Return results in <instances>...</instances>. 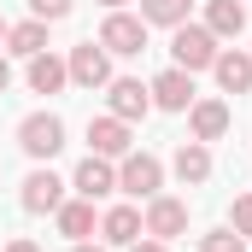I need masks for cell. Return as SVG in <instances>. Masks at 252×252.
I'll list each match as a JSON object with an SVG mask.
<instances>
[{"mask_svg":"<svg viewBox=\"0 0 252 252\" xmlns=\"http://www.w3.org/2000/svg\"><path fill=\"white\" fill-rule=\"evenodd\" d=\"M217 53H223V47H217V35H211V30H205V24H176V35H170V59H176V70H211V64H217Z\"/></svg>","mask_w":252,"mask_h":252,"instance_id":"1","label":"cell"},{"mask_svg":"<svg viewBox=\"0 0 252 252\" xmlns=\"http://www.w3.org/2000/svg\"><path fill=\"white\" fill-rule=\"evenodd\" d=\"M158 188H164V164H158L153 153H124V158H118V193L153 199Z\"/></svg>","mask_w":252,"mask_h":252,"instance_id":"2","label":"cell"},{"mask_svg":"<svg viewBox=\"0 0 252 252\" xmlns=\"http://www.w3.org/2000/svg\"><path fill=\"white\" fill-rule=\"evenodd\" d=\"M18 147L30 153V158H53L64 147V124L53 118V112H30L24 124H18Z\"/></svg>","mask_w":252,"mask_h":252,"instance_id":"3","label":"cell"},{"mask_svg":"<svg viewBox=\"0 0 252 252\" xmlns=\"http://www.w3.org/2000/svg\"><path fill=\"white\" fill-rule=\"evenodd\" d=\"M100 47L118 53V59H135V53L147 47V24L129 18V12H106V24H100Z\"/></svg>","mask_w":252,"mask_h":252,"instance_id":"4","label":"cell"},{"mask_svg":"<svg viewBox=\"0 0 252 252\" xmlns=\"http://www.w3.org/2000/svg\"><path fill=\"white\" fill-rule=\"evenodd\" d=\"M64 70H70L76 88H106V82H112V53H106L100 41H82V47H70Z\"/></svg>","mask_w":252,"mask_h":252,"instance_id":"5","label":"cell"},{"mask_svg":"<svg viewBox=\"0 0 252 252\" xmlns=\"http://www.w3.org/2000/svg\"><path fill=\"white\" fill-rule=\"evenodd\" d=\"M106 106H112V118L135 124V118H147V112H153V88H147V82H135V76H112V82H106Z\"/></svg>","mask_w":252,"mask_h":252,"instance_id":"6","label":"cell"},{"mask_svg":"<svg viewBox=\"0 0 252 252\" xmlns=\"http://www.w3.org/2000/svg\"><path fill=\"white\" fill-rule=\"evenodd\" d=\"M141 229H147L153 241H176V235L188 229V205H182V199H170V193H153V199H147Z\"/></svg>","mask_w":252,"mask_h":252,"instance_id":"7","label":"cell"},{"mask_svg":"<svg viewBox=\"0 0 252 252\" xmlns=\"http://www.w3.org/2000/svg\"><path fill=\"white\" fill-rule=\"evenodd\" d=\"M70 188L82 193V199H106V193H118V164H112V158H100V153H88V158L76 164Z\"/></svg>","mask_w":252,"mask_h":252,"instance_id":"8","label":"cell"},{"mask_svg":"<svg viewBox=\"0 0 252 252\" xmlns=\"http://www.w3.org/2000/svg\"><path fill=\"white\" fill-rule=\"evenodd\" d=\"M147 88H153V106H158V112H188V106H193V76H188V70H176V64L158 70Z\"/></svg>","mask_w":252,"mask_h":252,"instance_id":"9","label":"cell"},{"mask_svg":"<svg viewBox=\"0 0 252 252\" xmlns=\"http://www.w3.org/2000/svg\"><path fill=\"white\" fill-rule=\"evenodd\" d=\"M88 147L100 153V158H124V153H135V141H129V124L124 118H88Z\"/></svg>","mask_w":252,"mask_h":252,"instance_id":"10","label":"cell"},{"mask_svg":"<svg viewBox=\"0 0 252 252\" xmlns=\"http://www.w3.org/2000/svg\"><path fill=\"white\" fill-rule=\"evenodd\" d=\"M18 199H24V211H35V217H41V211H59L64 205V182L53 176V170H30Z\"/></svg>","mask_w":252,"mask_h":252,"instance_id":"11","label":"cell"},{"mask_svg":"<svg viewBox=\"0 0 252 252\" xmlns=\"http://www.w3.org/2000/svg\"><path fill=\"white\" fill-rule=\"evenodd\" d=\"M141 235H147V229H141V211H135V205H112V211L100 217V241H106V247H135Z\"/></svg>","mask_w":252,"mask_h":252,"instance_id":"12","label":"cell"},{"mask_svg":"<svg viewBox=\"0 0 252 252\" xmlns=\"http://www.w3.org/2000/svg\"><path fill=\"white\" fill-rule=\"evenodd\" d=\"M188 124H193V141H223L229 135V106L223 100H193Z\"/></svg>","mask_w":252,"mask_h":252,"instance_id":"13","label":"cell"},{"mask_svg":"<svg viewBox=\"0 0 252 252\" xmlns=\"http://www.w3.org/2000/svg\"><path fill=\"white\" fill-rule=\"evenodd\" d=\"M211 76H217V88L223 94H247L252 88V53H217V64H211Z\"/></svg>","mask_w":252,"mask_h":252,"instance_id":"14","label":"cell"},{"mask_svg":"<svg viewBox=\"0 0 252 252\" xmlns=\"http://www.w3.org/2000/svg\"><path fill=\"white\" fill-rule=\"evenodd\" d=\"M176 176H182L188 188L211 182V147H205V141H182V147H176Z\"/></svg>","mask_w":252,"mask_h":252,"instance_id":"15","label":"cell"},{"mask_svg":"<svg viewBox=\"0 0 252 252\" xmlns=\"http://www.w3.org/2000/svg\"><path fill=\"white\" fill-rule=\"evenodd\" d=\"M53 217H59L64 241H88V235H94V199H64Z\"/></svg>","mask_w":252,"mask_h":252,"instance_id":"16","label":"cell"},{"mask_svg":"<svg viewBox=\"0 0 252 252\" xmlns=\"http://www.w3.org/2000/svg\"><path fill=\"white\" fill-rule=\"evenodd\" d=\"M6 53H18V59H35V53H47V24H41V18H30V24H12V30H6Z\"/></svg>","mask_w":252,"mask_h":252,"instance_id":"17","label":"cell"},{"mask_svg":"<svg viewBox=\"0 0 252 252\" xmlns=\"http://www.w3.org/2000/svg\"><path fill=\"white\" fill-rule=\"evenodd\" d=\"M205 30H211L217 41H223V35H241V30H247V6H241V0H211V6H205Z\"/></svg>","mask_w":252,"mask_h":252,"instance_id":"18","label":"cell"},{"mask_svg":"<svg viewBox=\"0 0 252 252\" xmlns=\"http://www.w3.org/2000/svg\"><path fill=\"white\" fill-rule=\"evenodd\" d=\"M64 82H70L64 59H53V53H35V59H30V88H35V94H59Z\"/></svg>","mask_w":252,"mask_h":252,"instance_id":"19","label":"cell"},{"mask_svg":"<svg viewBox=\"0 0 252 252\" xmlns=\"http://www.w3.org/2000/svg\"><path fill=\"white\" fill-rule=\"evenodd\" d=\"M141 24L176 30V24H188V0H141Z\"/></svg>","mask_w":252,"mask_h":252,"instance_id":"20","label":"cell"},{"mask_svg":"<svg viewBox=\"0 0 252 252\" xmlns=\"http://www.w3.org/2000/svg\"><path fill=\"white\" fill-rule=\"evenodd\" d=\"M199 252H247V241L235 229H211V235H199Z\"/></svg>","mask_w":252,"mask_h":252,"instance_id":"21","label":"cell"},{"mask_svg":"<svg viewBox=\"0 0 252 252\" xmlns=\"http://www.w3.org/2000/svg\"><path fill=\"white\" fill-rule=\"evenodd\" d=\"M70 6H76V0H30V12H35L41 24H59V18H70Z\"/></svg>","mask_w":252,"mask_h":252,"instance_id":"22","label":"cell"},{"mask_svg":"<svg viewBox=\"0 0 252 252\" xmlns=\"http://www.w3.org/2000/svg\"><path fill=\"white\" fill-rule=\"evenodd\" d=\"M229 229H235L241 241L252 235V193H241V199H235V211H229Z\"/></svg>","mask_w":252,"mask_h":252,"instance_id":"23","label":"cell"},{"mask_svg":"<svg viewBox=\"0 0 252 252\" xmlns=\"http://www.w3.org/2000/svg\"><path fill=\"white\" fill-rule=\"evenodd\" d=\"M129 252H170V241H135Z\"/></svg>","mask_w":252,"mask_h":252,"instance_id":"24","label":"cell"},{"mask_svg":"<svg viewBox=\"0 0 252 252\" xmlns=\"http://www.w3.org/2000/svg\"><path fill=\"white\" fill-rule=\"evenodd\" d=\"M12 88V64H6V53H0V94Z\"/></svg>","mask_w":252,"mask_h":252,"instance_id":"25","label":"cell"},{"mask_svg":"<svg viewBox=\"0 0 252 252\" xmlns=\"http://www.w3.org/2000/svg\"><path fill=\"white\" fill-rule=\"evenodd\" d=\"M6 252H41V247H35V241H12Z\"/></svg>","mask_w":252,"mask_h":252,"instance_id":"26","label":"cell"},{"mask_svg":"<svg viewBox=\"0 0 252 252\" xmlns=\"http://www.w3.org/2000/svg\"><path fill=\"white\" fill-rule=\"evenodd\" d=\"M100 6H106V12H124V6H129V0H100Z\"/></svg>","mask_w":252,"mask_h":252,"instance_id":"27","label":"cell"},{"mask_svg":"<svg viewBox=\"0 0 252 252\" xmlns=\"http://www.w3.org/2000/svg\"><path fill=\"white\" fill-rule=\"evenodd\" d=\"M70 252H106V247H88V241H76V247H70Z\"/></svg>","mask_w":252,"mask_h":252,"instance_id":"28","label":"cell"},{"mask_svg":"<svg viewBox=\"0 0 252 252\" xmlns=\"http://www.w3.org/2000/svg\"><path fill=\"white\" fill-rule=\"evenodd\" d=\"M0 41H6V24H0Z\"/></svg>","mask_w":252,"mask_h":252,"instance_id":"29","label":"cell"}]
</instances>
